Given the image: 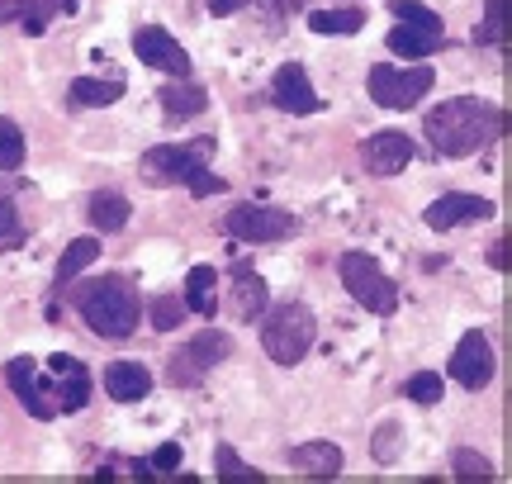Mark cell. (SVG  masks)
<instances>
[{
  "label": "cell",
  "mask_w": 512,
  "mask_h": 484,
  "mask_svg": "<svg viewBox=\"0 0 512 484\" xmlns=\"http://www.w3.org/2000/svg\"><path fill=\"white\" fill-rule=\"evenodd\" d=\"M214 466H219V480L223 484H266V475H261V470H252V466H242L233 447H219Z\"/></svg>",
  "instance_id": "26"
},
{
  "label": "cell",
  "mask_w": 512,
  "mask_h": 484,
  "mask_svg": "<svg viewBox=\"0 0 512 484\" xmlns=\"http://www.w3.org/2000/svg\"><path fill=\"white\" fill-rule=\"evenodd\" d=\"M91 224L100 233H119L128 224V200L119 190H95L91 195Z\"/></svg>",
  "instance_id": "21"
},
{
  "label": "cell",
  "mask_w": 512,
  "mask_h": 484,
  "mask_svg": "<svg viewBox=\"0 0 512 484\" xmlns=\"http://www.w3.org/2000/svg\"><path fill=\"white\" fill-rule=\"evenodd\" d=\"M271 100L280 105L285 114H313L318 110V91H313L309 72L299 67V62H285L271 81Z\"/></svg>",
  "instance_id": "14"
},
{
  "label": "cell",
  "mask_w": 512,
  "mask_h": 484,
  "mask_svg": "<svg viewBox=\"0 0 512 484\" xmlns=\"http://www.w3.org/2000/svg\"><path fill=\"white\" fill-rule=\"evenodd\" d=\"M432 67H408V72H399V67H389V62H375L366 76V91L375 105H384V110H413L422 95L432 91Z\"/></svg>",
  "instance_id": "7"
},
{
  "label": "cell",
  "mask_w": 512,
  "mask_h": 484,
  "mask_svg": "<svg viewBox=\"0 0 512 484\" xmlns=\"http://www.w3.org/2000/svg\"><path fill=\"white\" fill-rule=\"evenodd\" d=\"M114 100H124V81H100V76H76L72 81V105H114Z\"/></svg>",
  "instance_id": "22"
},
{
  "label": "cell",
  "mask_w": 512,
  "mask_h": 484,
  "mask_svg": "<svg viewBox=\"0 0 512 484\" xmlns=\"http://www.w3.org/2000/svg\"><path fill=\"white\" fill-rule=\"evenodd\" d=\"M261 323V347L275 366H299L313 352V337H318V318L309 304H280L271 314L256 318Z\"/></svg>",
  "instance_id": "4"
},
{
  "label": "cell",
  "mask_w": 512,
  "mask_h": 484,
  "mask_svg": "<svg viewBox=\"0 0 512 484\" xmlns=\"http://www.w3.org/2000/svg\"><path fill=\"white\" fill-rule=\"evenodd\" d=\"M53 10H76V0H24V10H19V24H24V34H43L48 29V15Z\"/></svg>",
  "instance_id": "27"
},
{
  "label": "cell",
  "mask_w": 512,
  "mask_h": 484,
  "mask_svg": "<svg viewBox=\"0 0 512 484\" xmlns=\"http://www.w3.org/2000/svg\"><path fill=\"white\" fill-rule=\"evenodd\" d=\"M157 100H162V110L171 114V119H195V114L209 110V91H204V86H195L190 76H185V81L162 86V91H157Z\"/></svg>",
  "instance_id": "19"
},
{
  "label": "cell",
  "mask_w": 512,
  "mask_h": 484,
  "mask_svg": "<svg viewBox=\"0 0 512 484\" xmlns=\"http://www.w3.org/2000/svg\"><path fill=\"white\" fill-rule=\"evenodd\" d=\"M309 29L313 34H361V29H366V15H361L356 5H347V10H313Z\"/></svg>",
  "instance_id": "25"
},
{
  "label": "cell",
  "mask_w": 512,
  "mask_h": 484,
  "mask_svg": "<svg viewBox=\"0 0 512 484\" xmlns=\"http://www.w3.org/2000/svg\"><path fill=\"white\" fill-rule=\"evenodd\" d=\"M290 466L299 475H309V480H337L347 470V456H342L337 442H304V447L290 451Z\"/></svg>",
  "instance_id": "16"
},
{
  "label": "cell",
  "mask_w": 512,
  "mask_h": 484,
  "mask_svg": "<svg viewBox=\"0 0 512 484\" xmlns=\"http://www.w3.org/2000/svg\"><path fill=\"white\" fill-rule=\"evenodd\" d=\"M275 5H280L285 15H294V10H299V5H309V0H275Z\"/></svg>",
  "instance_id": "40"
},
{
  "label": "cell",
  "mask_w": 512,
  "mask_h": 484,
  "mask_svg": "<svg viewBox=\"0 0 512 484\" xmlns=\"http://www.w3.org/2000/svg\"><path fill=\"white\" fill-rule=\"evenodd\" d=\"M389 10H394L403 24H418V29H432V34H441V15H432L427 5H413V0H394Z\"/></svg>",
  "instance_id": "32"
},
{
  "label": "cell",
  "mask_w": 512,
  "mask_h": 484,
  "mask_svg": "<svg viewBox=\"0 0 512 484\" xmlns=\"http://www.w3.org/2000/svg\"><path fill=\"white\" fill-rule=\"evenodd\" d=\"M133 53H138V62H143V67H152V72L190 76V53H185V48L166 34V29H157V24H147V29H138V34H133Z\"/></svg>",
  "instance_id": "12"
},
{
  "label": "cell",
  "mask_w": 512,
  "mask_h": 484,
  "mask_svg": "<svg viewBox=\"0 0 512 484\" xmlns=\"http://www.w3.org/2000/svg\"><path fill=\"white\" fill-rule=\"evenodd\" d=\"M5 380H10V390H15L19 409L34 413L38 423H48V418H57V413H62V409H57V399H48V394H53V385L34 371V356H15V361L5 366Z\"/></svg>",
  "instance_id": "9"
},
{
  "label": "cell",
  "mask_w": 512,
  "mask_h": 484,
  "mask_svg": "<svg viewBox=\"0 0 512 484\" xmlns=\"http://www.w3.org/2000/svg\"><path fill=\"white\" fill-rule=\"evenodd\" d=\"M209 148H214L209 138H204V143H190V148H181V143H162V148L143 152L138 171H143L147 186H185L195 200H204V195H223L228 181L209 171V162H204Z\"/></svg>",
  "instance_id": "3"
},
{
  "label": "cell",
  "mask_w": 512,
  "mask_h": 484,
  "mask_svg": "<svg viewBox=\"0 0 512 484\" xmlns=\"http://www.w3.org/2000/svg\"><path fill=\"white\" fill-rule=\"evenodd\" d=\"M337 271H342L347 295L356 299L366 314H394V309H399V290H394V280L375 266V257H366V252H342Z\"/></svg>",
  "instance_id": "5"
},
{
  "label": "cell",
  "mask_w": 512,
  "mask_h": 484,
  "mask_svg": "<svg viewBox=\"0 0 512 484\" xmlns=\"http://www.w3.org/2000/svg\"><path fill=\"white\" fill-rule=\"evenodd\" d=\"M252 0H209V10L214 15H238V10H247Z\"/></svg>",
  "instance_id": "37"
},
{
  "label": "cell",
  "mask_w": 512,
  "mask_h": 484,
  "mask_svg": "<svg viewBox=\"0 0 512 484\" xmlns=\"http://www.w3.org/2000/svg\"><path fill=\"white\" fill-rule=\"evenodd\" d=\"M105 390H110V399H119V404H138V399L152 394V375H147V366H138V361H114L110 371H105Z\"/></svg>",
  "instance_id": "17"
},
{
  "label": "cell",
  "mask_w": 512,
  "mask_h": 484,
  "mask_svg": "<svg viewBox=\"0 0 512 484\" xmlns=\"http://www.w3.org/2000/svg\"><path fill=\"white\" fill-rule=\"evenodd\" d=\"M176 466H181V447L176 442H162L152 451V470H176Z\"/></svg>",
  "instance_id": "36"
},
{
  "label": "cell",
  "mask_w": 512,
  "mask_h": 484,
  "mask_svg": "<svg viewBox=\"0 0 512 484\" xmlns=\"http://www.w3.org/2000/svg\"><path fill=\"white\" fill-rule=\"evenodd\" d=\"M266 304H271L266 280L256 276L252 266H238V271H233V285H228V309H233V318H238V323H256V318L266 314Z\"/></svg>",
  "instance_id": "15"
},
{
  "label": "cell",
  "mask_w": 512,
  "mask_h": 484,
  "mask_svg": "<svg viewBox=\"0 0 512 484\" xmlns=\"http://www.w3.org/2000/svg\"><path fill=\"white\" fill-rule=\"evenodd\" d=\"M76 314L86 318V328L95 337H110V342H124L133 337L138 318H143V304H138V290L128 276H105V280H86L76 290Z\"/></svg>",
  "instance_id": "2"
},
{
  "label": "cell",
  "mask_w": 512,
  "mask_h": 484,
  "mask_svg": "<svg viewBox=\"0 0 512 484\" xmlns=\"http://www.w3.org/2000/svg\"><path fill=\"white\" fill-rule=\"evenodd\" d=\"M48 366H53L57 375L67 371V366H76V356H67V352H57V356H48Z\"/></svg>",
  "instance_id": "39"
},
{
  "label": "cell",
  "mask_w": 512,
  "mask_h": 484,
  "mask_svg": "<svg viewBox=\"0 0 512 484\" xmlns=\"http://www.w3.org/2000/svg\"><path fill=\"white\" fill-rule=\"evenodd\" d=\"M95 257H100V242H95V238H76L72 247L62 252V261H57V276H53L57 290H67V285H72V280L81 276V271H86Z\"/></svg>",
  "instance_id": "23"
},
{
  "label": "cell",
  "mask_w": 512,
  "mask_h": 484,
  "mask_svg": "<svg viewBox=\"0 0 512 484\" xmlns=\"http://www.w3.org/2000/svg\"><path fill=\"white\" fill-rule=\"evenodd\" d=\"M422 133H427V143H432L437 157H470L489 138L503 133V110L489 105V100H479V95H456V100L437 105L422 119Z\"/></svg>",
  "instance_id": "1"
},
{
  "label": "cell",
  "mask_w": 512,
  "mask_h": 484,
  "mask_svg": "<svg viewBox=\"0 0 512 484\" xmlns=\"http://www.w3.org/2000/svg\"><path fill=\"white\" fill-rule=\"evenodd\" d=\"M24 167V133L15 119H0V171H19Z\"/></svg>",
  "instance_id": "28"
},
{
  "label": "cell",
  "mask_w": 512,
  "mask_h": 484,
  "mask_svg": "<svg viewBox=\"0 0 512 484\" xmlns=\"http://www.w3.org/2000/svg\"><path fill=\"white\" fill-rule=\"evenodd\" d=\"M498 205L494 200H484V195H460V190H451V195H441V200H432L427 205V228L432 233H451V228L460 224H479V219H494Z\"/></svg>",
  "instance_id": "11"
},
{
  "label": "cell",
  "mask_w": 512,
  "mask_h": 484,
  "mask_svg": "<svg viewBox=\"0 0 512 484\" xmlns=\"http://www.w3.org/2000/svg\"><path fill=\"white\" fill-rule=\"evenodd\" d=\"M294 228H299L294 214H285V209H275V205H233L223 214V233L238 242H252V247H261V242H285Z\"/></svg>",
  "instance_id": "8"
},
{
  "label": "cell",
  "mask_w": 512,
  "mask_h": 484,
  "mask_svg": "<svg viewBox=\"0 0 512 484\" xmlns=\"http://www.w3.org/2000/svg\"><path fill=\"white\" fill-rule=\"evenodd\" d=\"M441 34L432 29H418V24H399V29H389V53L408 57V62H422L427 53H437Z\"/></svg>",
  "instance_id": "20"
},
{
  "label": "cell",
  "mask_w": 512,
  "mask_h": 484,
  "mask_svg": "<svg viewBox=\"0 0 512 484\" xmlns=\"http://www.w3.org/2000/svg\"><path fill=\"white\" fill-rule=\"evenodd\" d=\"M413 157H418V148H413V138L399 129H384L361 143V167H366L370 176H399L403 167H413Z\"/></svg>",
  "instance_id": "13"
},
{
  "label": "cell",
  "mask_w": 512,
  "mask_h": 484,
  "mask_svg": "<svg viewBox=\"0 0 512 484\" xmlns=\"http://www.w3.org/2000/svg\"><path fill=\"white\" fill-rule=\"evenodd\" d=\"M228 356H233V337L219 333V328H209V333L190 337L181 352H171L166 380H171L176 390H185V385H204V375L214 371V366H223Z\"/></svg>",
  "instance_id": "6"
},
{
  "label": "cell",
  "mask_w": 512,
  "mask_h": 484,
  "mask_svg": "<svg viewBox=\"0 0 512 484\" xmlns=\"http://www.w3.org/2000/svg\"><path fill=\"white\" fill-rule=\"evenodd\" d=\"M451 466H456V480H489L494 475V461L479 456V451H456Z\"/></svg>",
  "instance_id": "31"
},
{
  "label": "cell",
  "mask_w": 512,
  "mask_h": 484,
  "mask_svg": "<svg viewBox=\"0 0 512 484\" xmlns=\"http://www.w3.org/2000/svg\"><path fill=\"white\" fill-rule=\"evenodd\" d=\"M57 394H62V399H57V409H62V413H81L86 404H91V375H86V366H81V361L62 371Z\"/></svg>",
  "instance_id": "24"
},
{
  "label": "cell",
  "mask_w": 512,
  "mask_h": 484,
  "mask_svg": "<svg viewBox=\"0 0 512 484\" xmlns=\"http://www.w3.org/2000/svg\"><path fill=\"white\" fill-rule=\"evenodd\" d=\"M451 380L465 385V390H484L494 380V347H489V337L479 333V328H470L456 342V352H451Z\"/></svg>",
  "instance_id": "10"
},
{
  "label": "cell",
  "mask_w": 512,
  "mask_h": 484,
  "mask_svg": "<svg viewBox=\"0 0 512 484\" xmlns=\"http://www.w3.org/2000/svg\"><path fill=\"white\" fill-rule=\"evenodd\" d=\"M185 309L200 318H214L219 314V271L214 266H195L190 276H185Z\"/></svg>",
  "instance_id": "18"
},
{
  "label": "cell",
  "mask_w": 512,
  "mask_h": 484,
  "mask_svg": "<svg viewBox=\"0 0 512 484\" xmlns=\"http://www.w3.org/2000/svg\"><path fill=\"white\" fill-rule=\"evenodd\" d=\"M475 43H503V0L484 5V24L475 29Z\"/></svg>",
  "instance_id": "33"
},
{
  "label": "cell",
  "mask_w": 512,
  "mask_h": 484,
  "mask_svg": "<svg viewBox=\"0 0 512 484\" xmlns=\"http://www.w3.org/2000/svg\"><path fill=\"white\" fill-rule=\"evenodd\" d=\"M394 456H399V428H394V423H384L380 442H375V461H394Z\"/></svg>",
  "instance_id": "34"
},
{
  "label": "cell",
  "mask_w": 512,
  "mask_h": 484,
  "mask_svg": "<svg viewBox=\"0 0 512 484\" xmlns=\"http://www.w3.org/2000/svg\"><path fill=\"white\" fill-rule=\"evenodd\" d=\"M147 318H152V328H157V333H171V328H181V318H185V299H181V295H162V299H152V309H147Z\"/></svg>",
  "instance_id": "29"
},
{
  "label": "cell",
  "mask_w": 512,
  "mask_h": 484,
  "mask_svg": "<svg viewBox=\"0 0 512 484\" xmlns=\"http://www.w3.org/2000/svg\"><path fill=\"white\" fill-rule=\"evenodd\" d=\"M489 261H494L498 271H503V266H508V238H503V242H494V252H489Z\"/></svg>",
  "instance_id": "38"
},
{
  "label": "cell",
  "mask_w": 512,
  "mask_h": 484,
  "mask_svg": "<svg viewBox=\"0 0 512 484\" xmlns=\"http://www.w3.org/2000/svg\"><path fill=\"white\" fill-rule=\"evenodd\" d=\"M19 238V214H15V205L0 195V242H15Z\"/></svg>",
  "instance_id": "35"
},
{
  "label": "cell",
  "mask_w": 512,
  "mask_h": 484,
  "mask_svg": "<svg viewBox=\"0 0 512 484\" xmlns=\"http://www.w3.org/2000/svg\"><path fill=\"white\" fill-rule=\"evenodd\" d=\"M403 394H408L413 404H422V409H432L441 394H446V380H441V375H432V371H418L408 385H403Z\"/></svg>",
  "instance_id": "30"
}]
</instances>
